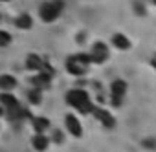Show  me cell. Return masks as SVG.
Segmentation results:
<instances>
[{
	"label": "cell",
	"mask_w": 156,
	"mask_h": 152,
	"mask_svg": "<svg viewBox=\"0 0 156 152\" xmlns=\"http://www.w3.org/2000/svg\"><path fill=\"white\" fill-rule=\"evenodd\" d=\"M66 103H68V106H72L73 110H77L83 116L92 114V110L96 106L90 99V94L83 88H73V90L66 92Z\"/></svg>",
	"instance_id": "6da1fadb"
},
{
	"label": "cell",
	"mask_w": 156,
	"mask_h": 152,
	"mask_svg": "<svg viewBox=\"0 0 156 152\" xmlns=\"http://www.w3.org/2000/svg\"><path fill=\"white\" fill-rule=\"evenodd\" d=\"M90 64H92V59L88 53H75L66 59V71L73 77H83L88 71Z\"/></svg>",
	"instance_id": "7a4b0ae2"
},
{
	"label": "cell",
	"mask_w": 156,
	"mask_h": 152,
	"mask_svg": "<svg viewBox=\"0 0 156 152\" xmlns=\"http://www.w3.org/2000/svg\"><path fill=\"white\" fill-rule=\"evenodd\" d=\"M64 11V2L62 0H46L44 4H41L39 8V17L42 22L46 24H51L55 22Z\"/></svg>",
	"instance_id": "3957f363"
},
{
	"label": "cell",
	"mask_w": 156,
	"mask_h": 152,
	"mask_svg": "<svg viewBox=\"0 0 156 152\" xmlns=\"http://www.w3.org/2000/svg\"><path fill=\"white\" fill-rule=\"evenodd\" d=\"M127 92H129V85L125 79H116L110 83V105L114 108H121L123 103H125V97H127Z\"/></svg>",
	"instance_id": "277c9868"
},
{
	"label": "cell",
	"mask_w": 156,
	"mask_h": 152,
	"mask_svg": "<svg viewBox=\"0 0 156 152\" xmlns=\"http://www.w3.org/2000/svg\"><path fill=\"white\" fill-rule=\"evenodd\" d=\"M90 59H92V64H103L110 59V48L108 44H105L103 40H98L92 44L90 51H88Z\"/></svg>",
	"instance_id": "5b68a950"
},
{
	"label": "cell",
	"mask_w": 156,
	"mask_h": 152,
	"mask_svg": "<svg viewBox=\"0 0 156 152\" xmlns=\"http://www.w3.org/2000/svg\"><path fill=\"white\" fill-rule=\"evenodd\" d=\"M92 116L101 123V126H105V128H108V130H112V128L116 126V117H114V114L108 112V110H105V108H101V106H94Z\"/></svg>",
	"instance_id": "8992f818"
},
{
	"label": "cell",
	"mask_w": 156,
	"mask_h": 152,
	"mask_svg": "<svg viewBox=\"0 0 156 152\" xmlns=\"http://www.w3.org/2000/svg\"><path fill=\"white\" fill-rule=\"evenodd\" d=\"M64 126H66V132L73 137H81L83 136V126H81V121L75 114H66L64 117Z\"/></svg>",
	"instance_id": "52a82bcc"
},
{
	"label": "cell",
	"mask_w": 156,
	"mask_h": 152,
	"mask_svg": "<svg viewBox=\"0 0 156 152\" xmlns=\"http://www.w3.org/2000/svg\"><path fill=\"white\" fill-rule=\"evenodd\" d=\"M110 44H112L118 51H127V50L132 48V42H130V39H129L125 33H114V35L110 37Z\"/></svg>",
	"instance_id": "ba28073f"
},
{
	"label": "cell",
	"mask_w": 156,
	"mask_h": 152,
	"mask_svg": "<svg viewBox=\"0 0 156 152\" xmlns=\"http://www.w3.org/2000/svg\"><path fill=\"white\" fill-rule=\"evenodd\" d=\"M51 77H53L51 73L41 70V71H37V75L31 79V83H33V86L39 88V90H46V88L50 86V83H51Z\"/></svg>",
	"instance_id": "9c48e42d"
},
{
	"label": "cell",
	"mask_w": 156,
	"mask_h": 152,
	"mask_svg": "<svg viewBox=\"0 0 156 152\" xmlns=\"http://www.w3.org/2000/svg\"><path fill=\"white\" fill-rule=\"evenodd\" d=\"M0 106H2L4 112H8V110H13V108L20 106V105H19L17 97L11 92H2V94H0Z\"/></svg>",
	"instance_id": "30bf717a"
},
{
	"label": "cell",
	"mask_w": 156,
	"mask_h": 152,
	"mask_svg": "<svg viewBox=\"0 0 156 152\" xmlns=\"http://www.w3.org/2000/svg\"><path fill=\"white\" fill-rule=\"evenodd\" d=\"M31 147H33L37 152H44V150H48V147H50V137H48L46 134L35 132V136L31 137Z\"/></svg>",
	"instance_id": "8fae6325"
},
{
	"label": "cell",
	"mask_w": 156,
	"mask_h": 152,
	"mask_svg": "<svg viewBox=\"0 0 156 152\" xmlns=\"http://www.w3.org/2000/svg\"><path fill=\"white\" fill-rule=\"evenodd\" d=\"M31 123H33V130H35V132H39V134H46V132L51 128L50 119H48V117H42V116L33 117V119H31Z\"/></svg>",
	"instance_id": "7c38bea8"
},
{
	"label": "cell",
	"mask_w": 156,
	"mask_h": 152,
	"mask_svg": "<svg viewBox=\"0 0 156 152\" xmlns=\"http://www.w3.org/2000/svg\"><path fill=\"white\" fill-rule=\"evenodd\" d=\"M17 88V79L13 75H0V90L2 92H13Z\"/></svg>",
	"instance_id": "4fadbf2b"
},
{
	"label": "cell",
	"mask_w": 156,
	"mask_h": 152,
	"mask_svg": "<svg viewBox=\"0 0 156 152\" xmlns=\"http://www.w3.org/2000/svg\"><path fill=\"white\" fill-rule=\"evenodd\" d=\"M42 64H44V60H42L37 53H30L28 59H26V68L31 70V71H39V70L42 68Z\"/></svg>",
	"instance_id": "5bb4252c"
},
{
	"label": "cell",
	"mask_w": 156,
	"mask_h": 152,
	"mask_svg": "<svg viewBox=\"0 0 156 152\" xmlns=\"http://www.w3.org/2000/svg\"><path fill=\"white\" fill-rule=\"evenodd\" d=\"M15 26H17L19 29H31V28H33V19H31V15H28V13L19 15L17 20H15Z\"/></svg>",
	"instance_id": "9a60e30c"
},
{
	"label": "cell",
	"mask_w": 156,
	"mask_h": 152,
	"mask_svg": "<svg viewBox=\"0 0 156 152\" xmlns=\"http://www.w3.org/2000/svg\"><path fill=\"white\" fill-rule=\"evenodd\" d=\"M28 99H30L31 105H41L42 103V90H39V88L33 86L30 90V94H28Z\"/></svg>",
	"instance_id": "2e32d148"
},
{
	"label": "cell",
	"mask_w": 156,
	"mask_h": 152,
	"mask_svg": "<svg viewBox=\"0 0 156 152\" xmlns=\"http://www.w3.org/2000/svg\"><path fill=\"white\" fill-rule=\"evenodd\" d=\"M141 148H145L147 152H154L156 150V137L154 136H147L141 139Z\"/></svg>",
	"instance_id": "e0dca14e"
},
{
	"label": "cell",
	"mask_w": 156,
	"mask_h": 152,
	"mask_svg": "<svg viewBox=\"0 0 156 152\" xmlns=\"http://www.w3.org/2000/svg\"><path fill=\"white\" fill-rule=\"evenodd\" d=\"M9 42H11V35L8 31H4V29H0V48L8 46Z\"/></svg>",
	"instance_id": "ac0fdd59"
},
{
	"label": "cell",
	"mask_w": 156,
	"mask_h": 152,
	"mask_svg": "<svg viewBox=\"0 0 156 152\" xmlns=\"http://www.w3.org/2000/svg\"><path fill=\"white\" fill-rule=\"evenodd\" d=\"M132 8H134V13H136V15H140V17H143V15H147V9H145V6H143V4H140V2H136V4H134Z\"/></svg>",
	"instance_id": "d6986e66"
},
{
	"label": "cell",
	"mask_w": 156,
	"mask_h": 152,
	"mask_svg": "<svg viewBox=\"0 0 156 152\" xmlns=\"http://www.w3.org/2000/svg\"><path fill=\"white\" fill-rule=\"evenodd\" d=\"M151 66L156 70V53H154V55H152V59H151Z\"/></svg>",
	"instance_id": "ffe728a7"
},
{
	"label": "cell",
	"mask_w": 156,
	"mask_h": 152,
	"mask_svg": "<svg viewBox=\"0 0 156 152\" xmlns=\"http://www.w3.org/2000/svg\"><path fill=\"white\" fill-rule=\"evenodd\" d=\"M0 2H9V0H0Z\"/></svg>",
	"instance_id": "44dd1931"
},
{
	"label": "cell",
	"mask_w": 156,
	"mask_h": 152,
	"mask_svg": "<svg viewBox=\"0 0 156 152\" xmlns=\"http://www.w3.org/2000/svg\"><path fill=\"white\" fill-rule=\"evenodd\" d=\"M152 4H154V6H156V0H152Z\"/></svg>",
	"instance_id": "7402d4cb"
},
{
	"label": "cell",
	"mask_w": 156,
	"mask_h": 152,
	"mask_svg": "<svg viewBox=\"0 0 156 152\" xmlns=\"http://www.w3.org/2000/svg\"><path fill=\"white\" fill-rule=\"evenodd\" d=\"M0 19H2V15H0Z\"/></svg>",
	"instance_id": "603a6c76"
}]
</instances>
